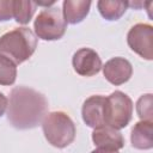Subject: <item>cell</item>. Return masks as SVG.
Returning a JSON list of instances; mask_svg holds the SVG:
<instances>
[{
    "mask_svg": "<svg viewBox=\"0 0 153 153\" xmlns=\"http://www.w3.org/2000/svg\"><path fill=\"white\" fill-rule=\"evenodd\" d=\"M92 141L97 147L111 148L117 151L124 147V139L120 130L109 126L96 128L92 131Z\"/></svg>",
    "mask_w": 153,
    "mask_h": 153,
    "instance_id": "30bf717a",
    "label": "cell"
},
{
    "mask_svg": "<svg viewBox=\"0 0 153 153\" xmlns=\"http://www.w3.org/2000/svg\"><path fill=\"white\" fill-rule=\"evenodd\" d=\"M104 108H105V97L104 96H91L88 97L81 108V115L84 122L96 129L105 126L104 118Z\"/></svg>",
    "mask_w": 153,
    "mask_h": 153,
    "instance_id": "9c48e42d",
    "label": "cell"
},
{
    "mask_svg": "<svg viewBox=\"0 0 153 153\" xmlns=\"http://www.w3.org/2000/svg\"><path fill=\"white\" fill-rule=\"evenodd\" d=\"M91 153H120L117 149H111V148H104V147H97L93 149Z\"/></svg>",
    "mask_w": 153,
    "mask_h": 153,
    "instance_id": "d6986e66",
    "label": "cell"
},
{
    "mask_svg": "<svg viewBox=\"0 0 153 153\" xmlns=\"http://www.w3.org/2000/svg\"><path fill=\"white\" fill-rule=\"evenodd\" d=\"M36 2L24 1V0H13V18L19 24H27L36 11Z\"/></svg>",
    "mask_w": 153,
    "mask_h": 153,
    "instance_id": "5bb4252c",
    "label": "cell"
},
{
    "mask_svg": "<svg viewBox=\"0 0 153 153\" xmlns=\"http://www.w3.org/2000/svg\"><path fill=\"white\" fill-rule=\"evenodd\" d=\"M153 97L152 93L142 94L136 102V112L141 121L153 122Z\"/></svg>",
    "mask_w": 153,
    "mask_h": 153,
    "instance_id": "2e32d148",
    "label": "cell"
},
{
    "mask_svg": "<svg viewBox=\"0 0 153 153\" xmlns=\"http://www.w3.org/2000/svg\"><path fill=\"white\" fill-rule=\"evenodd\" d=\"M48 112V100L38 91L27 86H16L10 93L7 120L17 129L36 128Z\"/></svg>",
    "mask_w": 153,
    "mask_h": 153,
    "instance_id": "6da1fadb",
    "label": "cell"
},
{
    "mask_svg": "<svg viewBox=\"0 0 153 153\" xmlns=\"http://www.w3.org/2000/svg\"><path fill=\"white\" fill-rule=\"evenodd\" d=\"M7 105H8V99L6 98V96L4 93L0 92V117L5 114V111L7 109Z\"/></svg>",
    "mask_w": 153,
    "mask_h": 153,
    "instance_id": "ac0fdd59",
    "label": "cell"
},
{
    "mask_svg": "<svg viewBox=\"0 0 153 153\" xmlns=\"http://www.w3.org/2000/svg\"><path fill=\"white\" fill-rule=\"evenodd\" d=\"M97 7L102 17L106 20H117L120 19L128 8V1H117V0H99Z\"/></svg>",
    "mask_w": 153,
    "mask_h": 153,
    "instance_id": "4fadbf2b",
    "label": "cell"
},
{
    "mask_svg": "<svg viewBox=\"0 0 153 153\" xmlns=\"http://www.w3.org/2000/svg\"><path fill=\"white\" fill-rule=\"evenodd\" d=\"M74 71L81 76H93L102 69V60L96 50L91 48H81L76 50L72 57Z\"/></svg>",
    "mask_w": 153,
    "mask_h": 153,
    "instance_id": "52a82bcc",
    "label": "cell"
},
{
    "mask_svg": "<svg viewBox=\"0 0 153 153\" xmlns=\"http://www.w3.org/2000/svg\"><path fill=\"white\" fill-rule=\"evenodd\" d=\"M33 29L38 38L43 41H56L63 37L67 23L59 7H47L36 17Z\"/></svg>",
    "mask_w": 153,
    "mask_h": 153,
    "instance_id": "5b68a950",
    "label": "cell"
},
{
    "mask_svg": "<svg viewBox=\"0 0 153 153\" xmlns=\"http://www.w3.org/2000/svg\"><path fill=\"white\" fill-rule=\"evenodd\" d=\"M37 47V38L29 27H17L0 37V55L14 65L29 60Z\"/></svg>",
    "mask_w": 153,
    "mask_h": 153,
    "instance_id": "7a4b0ae2",
    "label": "cell"
},
{
    "mask_svg": "<svg viewBox=\"0 0 153 153\" xmlns=\"http://www.w3.org/2000/svg\"><path fill=\"white\" fill-rule=\"evenodd\" d=\"M129 48L145 60L153 59V26L151 24H135L127 35Z\"/></svg>",
    "mask_w": 153,
    "mask_h": 153,
    "instance_id": "8992f818",
    "label": "cell"
},
{
    "mask_svg": "<svg viewBox=\"0 0 153 153\" xmlns=\"http://www.w3.org/2000/svg\"><path fill=\"white\" fill-rule=\"evenodd\" d=\"M13 18V0H0V22Z\"/></svg>",
    "mask_w": 153,
    "mask_h": 153,
    "instance_id": "e0dca14e",
    "label": "cell"
},
{
    "mask_svg": "<svg viewBox=\"0 0 153 153\" xmlns=\"http://www.w3.org/2000/svg\"><path fill=\"white\" fill-rule=\"evenodd\" d=\"M17 79V65L7 57L0 55V85H13Z\"/></svg>",
    "mask_w": 153,
    "mask_h": 153,
    "instance_id": "9a60e30c",
    "label": "cell"
},
{
    "mask_svg": "<svg viewBox=\"0 0 153 153\" xmlns=\"http://www.w3.org/2000/svg\"><path fill=\"white\" fill-rule=\"evenodd\" d=\"M133 116V102L122 91H115L105 97L104 118L105 126L117 130L127 127Z\"/></svg>",
    "mask_w": 153,
    "mask_h": 153,
    "instance_id": "277c9868",
    "label": "cell"
},
{
    "mask_svg": "<svg viewBox=\"0 0 153 153\" xmlns=\"http://www.w3.org/2000/svg\"><path fill=\"white\" fill-rule=\"evenodd\" d=\"M102 68L105 79L115 86L127 82L133 74L131 63L127 59L120 56L110 59L109 61L105 62V65Z\"/></svg>",
    "mask_w": 153,
    "mask_h": 153,
    "instance_id": "ba28073f",
    "label": "cell"
},
{
    "mask_svg": "<svg viewBox=\"0 0 153 153\" xmlns=\"http://www.w3.org/2000/svg\"><path fill=\"white\" fill-rule=\"evenodd\" d=\"M91 1L86 0H65L62 2V14L66 23L78 24L82 22L90 12Z\"/></svg>",
    "mask_w": 153,
    "mask_h": 153,
    "instance_id": "7c38bea8",
    "label": "cell"
},
{
    "mask_svg": "<svg viewBox=\"0 0 153 153\" xmlns=\"http://www.w3.org/2000/svg\"><path fill=\"white\" fill-rule=\"evenodd\" d=\"M42 129L47 141L57 148H65L71 145L76 134L74 122L63 111L47 114L42 121Z\"/></svg>",
    "mask_w": 153,
    "mask_h": 153,
    "instance_id": "3957f363",
    "label": "cell"
},
{
    "mask_svg": "<svg viewBox=\"0 0 153 153\" xmlns=\"http://www.w3.org/2000/svg\"><path fill=\"white\" fill-rule=\"evenodd\" d=\"M130 141L137 149H151L153 147V122L139 121L131 129Z\"/></svg>",
    "mask_w": 153,
    "mask_h": 153,
    "instance_id": "8fae6325",
    "label": "cell"
}]
</instances>
